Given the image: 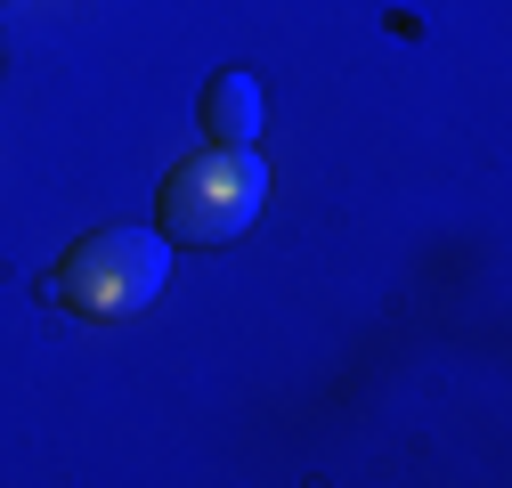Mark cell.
<instances>
[{
	"label": "cell",
	"mask_w": 512,
	"mask_h": 488,
	"mask_svg": "<svg viewBox=\"0 0 512 488\" xmlns=\"http://www.w3.org/2000/svg\"><path fill=\"white\" fill-rule=\"evenodd\" d=\"M196 114H204V139L212 147H252V139H261V122H269V98H261L252 74H220Z\"/></svg>",
	"instance_id": "3"
},
{
	"label": "cell",
	"mask_w": 512,
	"mask_h": 488,
	"mask_svg": "<svg viewBox=\"0 0 512 488\" xmlns=\"http://www.w3.org/2000/svg\"><path fill=\"white\" fill-rule=\"evenodd\" d=\"M261 204H269V163L252 155V147H204V155H187L163 179L155 228L171 244H228V236L252 228Z\"/></svg>",
	"instance_id": "2"
},
{
	"label": "cell",
	"mask_w": 512,
	"mask_h": 488,
	"mask_svg": "<svg viewBox=\"0 0 512 488\" xmlns=\"http://www.w3.org/2000/svg\"><path fill=\"white\" fill-rule=\"evenodd\" d=\"M171 277V236L163 228H98L82 236L49 277V301L74 318H131Z\"/></svg>",
	"instance_id": "1"
}]
</instances>
